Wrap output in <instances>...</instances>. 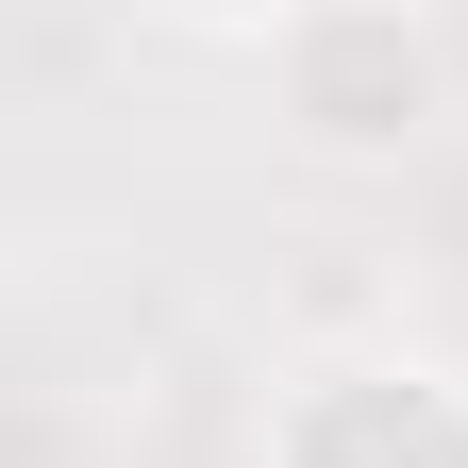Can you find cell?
Returning <instances> with one entry per match:
<instances>
[{"label":"cell","instance_id":"6da1fadb","mask_svg":"<svg viewBox=\"0 0 468 468\" xmlns=\"http://www.w3.org/2000/svg\"><path fill=\"white\" fill-rule=\"evenodd\" d=\"M268 117L318 167H401L452 134V34L435 0H284L268 17Z\"/></svg>","mask_w":468,"mask_h":468},{"label":"cell","instance_id":"7a4b0ae2","mask_svg":"<svg viewBox=\"0 0 468 468\" xmlns=\"http://www.w3.org/2000/svg\"><path fill=\"white\" fill-rule=\"evenodd\" d=\"M251 468H468V368L435 351H318L268 385Z\"/></svg>","mask_w":468,"mask_h":468},{"label":"cell","instance_id":"3957f363","mask_svg":"<svg viewBox=\"0 0 468 468\" xmlns=\"http://www.w3.org/2000/svg\"><path fill=\"white\" fill-rule=\"evenodd\" d=\"M151 17H201V34H251V50H268V17H284V0H151Z\"/></svg>","mask_w":468,"mask_h":468}]
</instances>
